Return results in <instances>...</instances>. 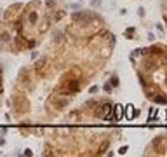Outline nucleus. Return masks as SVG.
<instances>
[{"label":"nucleus","mask_w":167,"mask_h":157,"mask_svg":"<svg viewBox=\"0 0 167 157\" xmlns=\"http://www.w3.org/2000/svg\"><path fill=\"white\" fill-rule=\"evenodd\" d=\"M112 112V103H104L103 105V108H101V112H99V115L101 117H104V115H108Z\"/></svg>","instance_id":"1"},{"label":"nucleus","mask_w":167,"mask_h":157,"mask_svg":"<svg viewBox=\"0 0 167 157\" xmlns=\"http://www.w3.org/2000/svg\"><path fill=\"white\" fill-rule=\"evenodd\" d=\"M28 19H30V23L33 25V23H37V19H38V14H37L35 11H31V12H30V16H28Z\"/></svg>","instance_id":"2"},{"label":"nucleus","mask_w":167,"mask_h":157,"mask_svg":"<svg viewBox=\"0 0 167 157\" xmlns=\"http://www.w3.org/2000/svg\"><path fill=\"white\" fill-rule=\"evenodd\" d=\"M110 82H112L113 86H118V79H117V77H112V80H110Z\"/></svg>","instance_id":"3"},{"label":"nucleus","mask_w":167,"mask_h":157,"mask_svg":"<svg viewBox=\"0 0 167 157\" xmlns=\"http://www.w3.org/2000/svg\"><path fill=\"white\" fill-rule=\"evenodd\" d=\"M125 152H127V147H122V148H120V150H118V154H122V155H124V154H125Z\"/></svg>","instance_id":"4"}]
</instances>
